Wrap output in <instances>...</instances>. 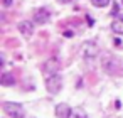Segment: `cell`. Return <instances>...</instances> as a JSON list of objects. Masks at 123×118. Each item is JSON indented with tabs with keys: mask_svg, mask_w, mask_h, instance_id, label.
Listing matches in <instances>:
<instances>
[{
	"mask_svg": "<svg viewBox=\"0 0 123 118\" xmlns=\"http://www.w3.org/2000/svg\"><path fill=\"white\" fill-rule=\"evenodd\" d=\"M4 111L10 118H24V115H25L24 106L19 105V103H14V101H5L4 103Z\"/></svg>",
	"mask_w": 123,
	"mask_h": 118,
	"instance_id": "1",
	"label": "cell"
},
{
	"mask_svg": "<svg viewBox=\"0 0 123 118\" xmlns=\"http://www.w3.org/2000/svg\"><path fill=\"white\" fill-rule=\"evenodd\" d=\"M62 88V78L56 73L49 78H46V89L51 93V94H57Z\"/></svg>",
	"mask_w": 123,
	"mask_h": 118,
	"instance_id": "2",
	"label": "cell"
},
{
	"mask_svg": "<svg viewBox=\"0 0 123 118\" xmlns=\"http://www.w3.org/2000/svg\"><path fill=\"white\" fill-rule=\"evenodd\" d=\"M81 54H83L84 59H91V57H94V56L98 54V46H96L94 42L88 41V42H84V44L81 46Z\"/></svg>",
	"mask_w": 123,
	"mask_h": 118,
	"instance_id": "3",
	"label": "cell"
},
{
	"mask_svg": "<svg viewBox=\"0 0 123 118\" xmlns=\"http://www.w3.org/2000/svg\"><path fill=\"white\" fill-rule=\"evenodd\" d=\"M54 113H56L57 118H71L73 110H71V106H69L68 103H59V105H56Z\"/></svg>",
	"mask_w": 123,
	"mask_h": 118,
	"instance_id": "4",
	"label": "cell"
},
{
	"mask_svg": "<svg viewBox=\"0 0 123 118\" xmlns=\"http://www.w3.org/2000/svg\"><path fill=\"white\" fill-rule=\"evenodd\" d=\"M17 29H19V32H20L24 37H31V36L34 34V24H32L31 20H22V22H19Z\"/></svg>",
	"mask_w": 123,
	"mask_h": 118,
	"instance_id": "5",
	"label": "cell"
},
{
	"mask_svg": "<svg viewBox=\"0 0 123 118\" xmlns=\"http://www.w3.org/2000/svg\"><path fill=\"white\" fill-rule=\"evenodd\" d=\"M57 68H59V62H57V59H49L46 64H44V76L46 78H49V76H52V74H56L57 73Z\"/></svg>",
	"mask_w": 123,
	"mask_h": 118,
	"instance_id": "6",
	"label": "cell"
},
{
	"mask_svg": "<svg viewBox=\"0 0 123 118\" xmlns=\"http://www.w3.org/2000/svg\"><path fill=\"white\" fill-rule=\"evenodd\" d=\"M49 20V12L46 10V9H37V10H34V22L36 24H46Z\"/></svg>",
	"mask_w": 123,
	"mask_h": 118,
	"instance_id": "7",
	"label": "cell"
},
{
	"mask_svg": "<svg viewBox=\"0 0 123 118\" xmlns=\"http://www.w3.org/2000/svg\"><path fill=\"white\" fill-rule=\"evenodd\" d=\"M111 31L118 36H123V15L121 17H116L113 22H111Z\"/></svg>",
	"mask_w": 123,
	"mask_h": 118,
	"instance_id": "8",
	"label": "cell"
},
{
	"mask_svg": "<svg viewBox=\"0 0 123 118\" xmlns=\"http://www.w3.org/2000/svg\"><path fill=\"white\" fill-rule=\"evenodd\" d=\"M0 83H2L4 86H12V84L15 83V78H14V74H10V73H4L2 78H0Z\"/></svg>",
	"mask_w": 123,
	"mask_h": 118,
	"instance_id": "9",
	"label": "cell"
},
{
	"mask_svg": "<svg viewBox=\"0 0 123 118\" xmlns=\"http://www.w3.org/2000/svg\"><path fill=\"white\" fill-rule=\"evenodd\" d=\"M91 4L98 9H103V7H108L110 5V0H91Z\"/></svg>",
	"mask_w": 123,
	"mask_h": 118,
	"instance_id": "10",
	"label": "cell"
},
{
	"mask_svg": "<svg viewBox=\"0 0 123 118\" xmlns=\"http://www.w3.org/2000/svg\"><path fill=\"white\" fill-rule=\"evenodd\" d=\"M12 2H14V0H4V5H5V7H9Z\"/></svg>",
	"mask_w": 123,
	"mask_h": 118,
	"instance_id": "11",
	"label": "cell"
},
{
	"mask_svg": "<svg viewBox=\"0 0 123 118\" xmlns=\"http://www.w3.org/2000/svg\"><path fill=\"white\" fill-rule=\"evenodd\" d=\"M61 2H62V4H68V2H71V0H61Z\"/></svg>",
	"mask_w": 123,
	"mask_h": 118,
	"instance_id": "12",
	"label": "cell"
},
{
	"mask_svg": "<svg viewBox=\"0 0 123 118\" xmlns=\"http://www.w3.org/2000/svg\"><path fill=\"white\" fill-rule=\"evenodd\" d=\"M120 2H121V5H123V0H120Z\"/></svg>",
	"mask_w": 123,
	"mask_h": 118,
	"instance_id": "13",
	"label": "cell"
}]
</instances>
